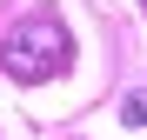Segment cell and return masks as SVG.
<instances>
[{"instance_id": "1", "label": "cell", "mask_w": 147, "mask_h": 140, "mask_svg": "<svg viewBox=\"0 0 147 140\" xmlns=\"http://www.w3.org/2000/svg\"><path fill=\"white\" fill-rule=\"evenodd\" d=\"M67 60H74V40H67V27H60L54 13L20 20V27L7 33V47H0V67H7L13 80H27V87H40V80L67 74Z\"/></svg>"}, {"instance_id": "2", "label": "cell", "mask_w": 147, "mask_h": 140, "mask_svg": "<svg viewBox=\"0 0 147 140\" xmlns=\"http://www.w3.org/2000/svg\"><path fill=\"white\" fill-rule=\"evenodd\" d=\"M120 120H127V127H147V87H134L127 100H120Z\"/></svg>"}]
</instances>
